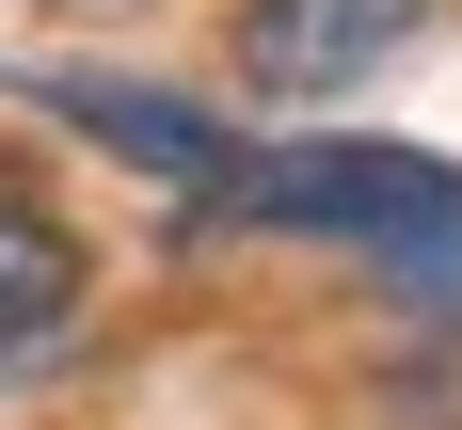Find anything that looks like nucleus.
<instances>
[{
  "mask_svg": "<svg viewBox=\"0 0 462 430\" xmlns=\"http://www.w3.org/2000/svg\"><path fill=\"white\" fill-rule=\"evenodd\" d=\"M447 191H462V160H430V143H255L239 191L208 207V239H335V255H383Z\"/></svg>",
  "mask_w": 462,
  "mask_h": 430,
  "instance_id": "obj_1",
  "label": "nucleus"
},
{
  "mask_svg": "<svg viewBox=\"0 0 462 430\" xmlns=\"http://www.w3.org/2000/svg\"><path fill=\"white\" fill-rule=\"evenodd\" d=\"M16 96H32L48 128H80L112 176L176 191V224H191V239H208V207L239 191V160H255V128H239L224 96H176V80H80V64H32Z\"/></svg>",
  "mask_w": 462,
  "mask_h": 430,
  "instance_id": "obj_2",
  "label": "nucleus"
},
{
  "mask_svg": "<svg viewBox=\"0 0 462 430\" xmlns=\"http://www.w3.org/2000/svg\"><path fill=\"white\" fill-rule=\"evenodd\" d=\"M430 16H447V0H239L224 16V80L255 96V112H319V96L383 80Z\"/></svg>",
  "mask_w": 462,
  "mask_h": 430,
  "instance_id": "obj_3",
  "label": "nucleus"
},
{
  "mask_svg": "<svg viewBox=\"0 0 462 430\" xmlns=\"http://www.w3.org/2000/svg\"><path fill=\"white\" fill-rule=\"evenodd\" d=\"M80 319H96V239L64 224V207H48L16 160H0V382L48 367Z\"/></svg>",
  "mask_w": 462,
  "mask_h": 430,
  "instance_id": "obj_4",
  "label": "nucleus"
},
{
  "mask_svg": "<svg viewBox=\"0 0 462 430\" xmlns=\"http://www.w3.org/2000/svg\"><path fill=\"white\" fill-rule=\"evenodd\" d=\"M383 415H415V430H462V351H447V367H383Z\"/></svg>",
  "mask_w": 462,
  "mask_h": 430,
  "instance_id": "obj_5",
  "label": "nucleus"
}]
</instances>
